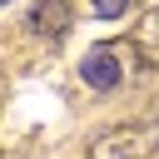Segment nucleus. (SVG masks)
Wrapping results in <instances>:
<instances>
[{"mask_svg":"<svg viewBox=\"0 0 159 159\" xmlns=\"http://www.w3.org/2000/svg\"><path fill=\"white\" fill-rule=\"evenodd\" d=\"M30 25H35V35H65V25H70V5H65V0H40Z\"/></svg>","mask_w":159,"mask_h":159,"instance_id":"nucleus-2","label":"nucleus"},{"mask_svg":"<svg viewBox=\"0 0 159 159\" xmlns=\"http://www.w3.org/2000/svg\"><path fill=\"white\" fill-rule=\"evenodd\" d=\"M80 75H84V84H89V89H114V84L124 80L119 50H114V45H94V50L80 60Z\"/></svg>","mask_w":159,"mask_h":159,"instance_id":"nucleus-1","label":"nucleus"},{"mask_svg":"<svg viewBox=\"0 0 159 159\" xmlns=\"http://www.w3.org/2000/svg\"><path fill=\"white\" fill-rule=\"evenodd\" d=\"M89 5H94L99 20H119V15H129V0H89Z\"/></svg>","mask_w":159,"mask_h":159,"instance_id":"nucleus-3","label":"nucleus"}]
</instances>
